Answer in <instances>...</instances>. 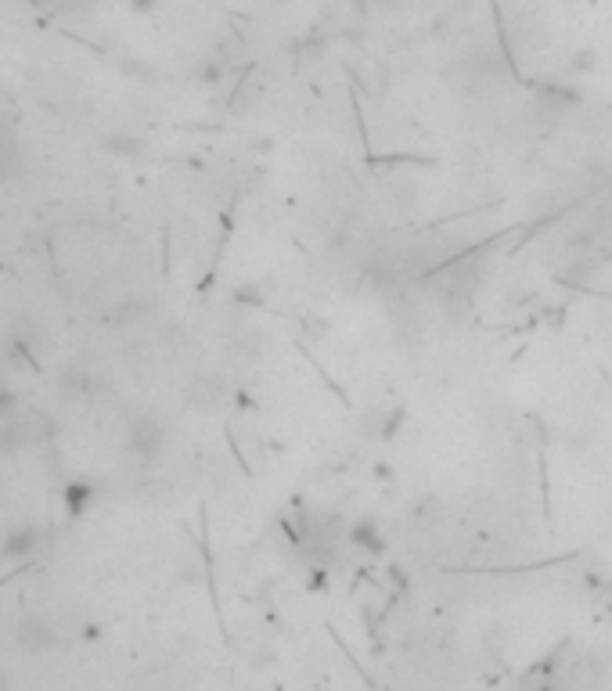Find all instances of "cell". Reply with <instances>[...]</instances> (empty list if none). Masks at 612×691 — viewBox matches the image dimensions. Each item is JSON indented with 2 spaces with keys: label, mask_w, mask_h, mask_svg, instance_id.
<instances>
[{
  "label": "cell",
  "mask_w": 612,
  "mask_h": 691,
  "mask_svg": "<svg viewBox=\"0 0 612 691\" xmlns=\"http://www.w3.org/2000/svg\"><path fill=\"white\" fill-rule=\"evenodd\" d=\"M522 691H533V688H530V684H526V688H522Z\"/></svg>",
  "instance_id": "obj_3"
},
{
  "label": "cell",
  "mask_w": 612,
  "mask_h": 691,
  "mask_svg": "<svg viewBox=\"0 0 612 691\" xmlns=\"http://www.w3.org/2000/svg\"><path fill=\"white\" fill-rule=\"evenodd\" d=\"M350 544L364 551H378L382 548V533H378V526L371 519H360L350 526Z\"/></svg>",
  "instance_id": "obj_2"
},
{
  "label": "cell",
  "mask_w": 612,
  "mask_h": 691,
  "mask_svg": "<svg viewBox=\"0 0 612 691\" xmlns=\"http://www.w3.org/2000/svg\"><path fill=\"white\" fill-rule=\"evenodd\" d=\"M533 691H602L605 663L587 648L562 645L544 666L533 674Z\"/></svg>",
  "instance_id": "obj_1"
}]
</instances>
